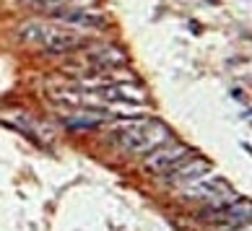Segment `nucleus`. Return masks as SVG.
<instances>
[{
    "instance_id": "nucleus-1",
    "label": "nucleus",
    "mask_w": 252,
    "mask_h": 231,
    "mask_svg": "<svg viewBox=\"0 0 252 231\" xmlns=\"http://www.w3.org/2000/svg\"><path fill=\"white\" fill-rule=\"evenodd\" d=\"M166 138H169V130L161 122L146 119V122H135V125H127L123 130H117L115 143L123 151H130V153H148L156 145H161Z\"/></svg>"
},
{
    "instance_id": "nucleus-2",
    "label": "nucleus",
    "mask_w": 252,
    "mask_h": 231,
    "mask_svg": "<svg viewBox=\"0 0 252 231\" xmlns=\"http://www.w3.org/2000/svg\"><path fill=\"white\" fill-rule=\"evenodd\" d=\"M29 29H34L36 34V42H42L47 50L52 52H68V50H76V47H83L86 44V39L83 36H73V34H65V31H55V29H44V26H29Z\"/></svg>"
},
{
    "instance_id": "nucleus-3",
    "label": "nucleus",
    "mask_w": 252,
    "mask_h": 231,
    "mask_svg": "<svg viewBox=\"0 0 252 231\" xmlns=\"http://www.w3.org/2000/svg\"><path fill=\"white\" fill-rule=\"evenodd\" d=\"M185 161H188V166L180 161L177 166H172V172L161 174V177L169 184H182V182H198L203 179L205 172H211V164L205 159H185Z\"/></svg>"
},
{
    "instance_id": "nucleus-4",
    "label": "nucleus",
    "mask_w": 252,
    "mask_h": 231,
    "mask_svg": "<svg viewBox=\"0 0 252 231\" xmlns=\"http://www.w3.org/2000/svg\"><path fill=\"white\" fill-rule=\"evenodd\" d=\"M89 96H96V99H107V101H115V99H130V101H141L146 99V88L141 86H133V83H109V86H96V88H89Z\"/></svg>"
},
{
    "instance_id": "nucleus-5",
    "label": "nucleus",
    "mask_w": 252,
    "mask_h": 231,
    "mask_svg": "<svg viewBox=\"0 0 252 231\" xmlns=\"http://www.w3.org/2000/svg\"><path fill=\"white\" fill-rule=\"evenodd\" d=\"M185 156H190V148H188V145H177V143H172V145H166V148L156 151L151 159L146 161V169L161 172V174H164V169H172V166H177L180 161H185Z\"/></svg>"
},
{
    "instance_id": "nucleus-6",
    "label": "nucleus",
    "mask_w": 252,
    "mask_h": 231,
    "mask_svg": "<svg viewBox=\"0 0 252 231\" xmlns=\"http://www.w3.org/2000/svg\"><path fill=\"white\" fill-rule=\"evenodd\" d=\"M52 18H60L65 24H81V26H104L107 18L101 13H89V11H52Z\"/></svg>"
},
{
    "instance_id": "nucleus-7",
    "label": "nucleus",
    "mask_w": 252,
    "mask_h": 231,
    "mask_svg": "<svg viewBox=\"0 0 252 231\" xmlns=\"http://www.w3.org/2000/svg\"><path fill=\"white\" fill-rule=\"evenodd\" d=\"M86 62L94 68H112V65H120V62H125V55L120 50H104V52H91L86 55Z\"/></svg>"
},
{
    "instance_id": "nucleus-8",
    "label": "nucleus",
    "mask_w": 252,
    "mask_h": 231,
    "mask_svg": "<svg viewBox=\"0 0 252 231\" xmlns=\"http://www.w3.org/2000/svg\"><path fill=\"white\" fill-rule=\"evenodd\" d=\"M26 3H32L34 8H42V11H68V5H91V3H96V0H26Z\"/></svg>"
}]
</instances>
